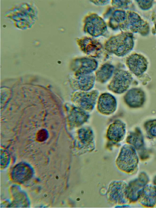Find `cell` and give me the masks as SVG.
I'll return each mask as SVG.
<instances>
[{
	"label": "cell",
	"mask_w": 156,
	"mask_h": 208,
	"mask_svg": "<svg viewBox=\"0 0 156 208\" xmlns=\"http://www.w3.org/2000/svg\"><path fill=\"white\" fill-rule=\"evenodd\" d=\"M133 37L131 33L122 32L110 38L105 44V48L108 52L118 56H124L133 48Z\"/></svg>",
	"instance_id": "1"
},
{
	"label": "cell",
	"mask_w": 156,
	"mask_h": 208,
	"mask_svg": "<svg viewBox=\"0 0 156 208\" xmlns=\"http://www.w3.org/2000/svg\"><path fill=\"white\" fill-rule=\"evenodd\" d=\"M139 159L135 148L130 145H125L122 147L117 159L119 167L127 173L136 171Z\"/></svg>",
	"instance_id": "2"
},
{
	"label": "cell",
	"mask_w": 156,
	"mask_h": 208,
	"mask_svg": "<svg viewBox=\"0 0 156 208\" xmlns=\"http://www.w3.org/2000/svg\"><path fill=\"white\" fill-rule=\"evenodd\" d=\"M119 27L124 30L139 33L143 36L147 35L149 31L148 23L132 11L126 12L125 18Z\"/></svg>",
	"instance_id": "3"
},
{
	"label": "cell",
	"mask_w": 156,
	"mask_h": 208,
	"mask_svg": "<svg viewBox=\"0 0 156 208\" xmlns=\"http://www.w3.org/2000/svg\"><path fill=\"white\" fill-rule=\"evenodd\" d=\"M96 90L88 91H76L71 96L74 106L88 112L93 110L98 98Z\"/></svg>",
	"instance_id": "4"
},
{
	"label": "cell",
	"mask_w": 156,
	"mask_h": 208,
	"mask_svg": "<svg viewBox=\"0 0 156 208\" xmlns=\"http://www.w3.org/2000/svg\"><path fill=\"white\" fill-rule=\"evenodd\" d=\"M132 79L131 74L128 71L118 70L114 73L108 88L115 93L121 94L128 89Z\"/></svg>",
	"instance_id": "5"
},
{
	"label": "cell",
	"mask_w": 156,
	"mask_h": 208,
	"mask_svg": "<svg viewBox=\"0 0 156 208\" xmlns=\"http://www.w3.org/2000/svg\"><path fill=\"white\" fill-rule=\"evenodd\" d=\"M84 31L94 37L103 34L106 31V24L100 16L92 14L86 17L85 20Z\"/></svg>",
	"instance_id": "6"
},
{
	"label": "cell",
	"mask_w": 156,
	"mask_h": 208,
	"mask_svg": "<svg viewBox=\"0 0 156 208\" xmlns=\"http://www.w3.org/2000/svg\"><path fill=\"white\" fill-rule=\"evenodd\" d=\"M93 73L76 74H74L71 80L72 87L76 91H88L94 87L96 80Z\"/></svg>",
	"instance_id": "7"
},
{
	"label": "cell",
	"mask_w": 156,
	"mask_h": 208,
	"mask_svg": "<svg viewBox=\"0 0 156 208\" xmlns=\"http://www.w3.org/2000/svg\"><path fill=\"white\" fill-rule=\"evenodd\" d=\"M148 181L147 175L145 173L142 172L137 178L129 183L127 185V192L130 202L137 200L140 191L147 184Z\"/></svg>",
	"instance_id": "8"
},
{
	"label": "cell",
	"mask_w": 156,
	"mask_h": 208,
	"mask_svg": "<svg viewBox=\"0 0 156 208\" xmlns=\"http://www.w3.org/2000/svg\"><path fill=\"white\" fill-rule=\"evenodd\" d=\"M117 106L116 99L111 94L104 93L98 97L97 108L101 114L105 115L112 114L115 111Z\"/></svg>",
	"instance_id": "9"
},
{
	"label": "cell",
	"mask_w": 156,
	"mask_h": 208,
	"mask_svg": "<svg viewBox=\"0 0 156 208\" xmlns=\"http://www.w3.org/2000/svg\"><path fill=\"white\" fill-rule=\"evenodd\" d=\"M126 64L129 70L136 76L143 74L147 70L148 62L143 55L133 54L129 56L126 60Z\"/></svg>",
	"instance_id": "10"
},
{
	"label": "cell",
	"mask_w": 156,
	"mask_h": 208,
	"mask_svg": "<svg viewBox=\"0 0 156 208\" xmlns=\"http://www.w3.org/2000/svg\"><path fill=\"white\" fill-rule=\"evenodd\" d=\"M137 201L141 206L146 207L156 206V186L146 185L140 191Z\"/></svg>",
	"instance_id": "11"
},
{
	"label": "cell",
	"mask_w": 156,
	"mask_h": 208,
	"mask_svg": "<svg viewBox=\"0 0 156 208\" xmlns=\"http://www.w3.org/2000/svg\"><path fill=\"white\" fill-rule=\"evenodd\" d=\"M98 66V62L94 59L82 58L75 60L73 68L74 74H83L93 73Z\"/></svg>",
	"instance_id": "12"
},
{
	"label": "cell",
	"mask_w": 156,
	"mask_h": 208,
	"mask_svg": "<svg viewBox=\"0 0 156 208\" xmlns=\"http://www.w3.org/2000/svg\"><path fill=\"white\" fill-rule=\"evenodd\" d=\"M146 99L145 94L143 90L138 88H133L129 90L124 97L125 102L132 108H139L144 104Z\"/></svg>",
	"instance_id": "13"
},
{
	"label": "cell",
	"mask_w": 156,
	"mask_h": 208,
	"mask_svg": "<svg viewBox=\"0 0 156 208\" xmlns=\"http://www.w3.org/2000/svg\"><path fill=\"white\" fill-rule=\"evenodd\" d=\"M77 41L81 50L92 57L98 56L102 48L101 44L99 42L90 38H84L79 39Z\"/></svg>",
	"instance_id": "14"
},
{
	"label": "cell",
	"mask_w": 156,
	"mask_h": 208,
	"mask_svg": "<svg viewBox=\"0 0 156 208\" xmlns=\"http://www.w3.org/2000/svg\"><path fill=\"white\" fill-rule=\"evenodd\" d=\"M126 132V125L122 121H115L111 124L107 130V136L112 141L119 142L124 138Z\"/></svg>",
	"instance_id": "15"
},
{
	"label": "cell",
	"mask_w": 156,
	"mask_h": 208,
	"mask_svg": "<svg viewBox=\"0 0 156 208\" xmlns=\"http://www.w3.org/2000/svg\"><path fill=\"white\" fill-rule=\"evenodd\" d=\"M70 115L72 124L76 127L86 122L89 117L87 112L75 106L73 107Z\"/></svg>",
	"instance_id": "16"
},
{
	"label": "cell",
	"mask_w": 156,
	"mask_h": 208,
	"mask_svg": "<svg viewBox=\"0 0 156 208\" xmlns=\"http://www.w3.org/2000/svg\"><path fill=\"white\" fill-rule=\"evenodd\" d=\"M114 71V67L112 65L105 64L102 65L97 71L96 80L101 83L107 82L112 77Z\"/></svg>",
	"instance_id": "17"
},
{
	"label": "cell",
	"mask_w": 156,
	"mask_h": 208,
	"mask_svg": "<svg viewBox=\"0 0 156 208\" xmlns=\"http://www.w3.org/2000/svg\"><path fill=\"white\" fill-rule=\"evenodd\" d=\"M127 142L135 149H141L144 144L143 136L139 130L130 133L127 138Z\"/></svg>",
	"instance_id": "18"
},
{
	"label": "cell",
	"mask_w": 156,
	"mask_h": 208,
	"mask_svg": "<svg viewBox=\"0 0 156 208\" xmlns=\"http://www.w3.org/2000/svg\"><path fill=\"white\" fill-rule=\"evenodd\" d=\"M145 127L148 134L156 137V119L147 122L145 124Z\"/></svg>",
	"instance_id": "19"
},
{
	"label": "cell",
	"mask_w": 156,
	"mask_h": 208,
	"mask_svg": "<svg viewBox=\"0 0 156 208\" xmlns=\"http://www.w3.org/2000/svg\"><path fill=\"white\" fill-rule=\"evenodd\" d=\"M140 7L143 10H146L152 6L153 0H136Z\"/></svg>",
	"instance_id": "20"
},
{
	"label": "cell",
	"mask_w": 156,
	"mask_h": 208,
	"mask_svg": "<svg viewBox=\"0 0 156 208\" xmlns=\"http://www.w3.org/2000/svg\"><path fill=\"white\" fill-rule=\"evenodd\" d=\"M129 1H113L112 5L117 8H121L128 4Z\"/></svg>",
	"instance_id": "21"
},
{
	"label": "cell",
	"mask_w": 156,
	"mask_h": 208,
	"mask_svg": "<svg viewBox=\"0 0 156 208\" xmlns=\"http://www.w3.org/2000/svg\"><path fill=\"white\" fill-rule=\"evenodd\" d=\"M152 19L154 24V30L156 32V14H153V16H152Z\"/></svg>",
	"instance_id": "22"
},
{
	"label": "cell",
	"mask_w": 156,
	"mask_h": 208,
	"mask_svg": "<svg viewBox=\"0 0 156 208\" xmlns=\"http://www.w3.org/2000/svg\"><path fill=\"white\" fill-rule=\"evenodd\" d=\"M96 2H94V1H93L94 2V3H95L96 4H98L99 5H101L102 4H105V3H106L108 1H103L102 2V1H101V2H97V1H95ZM97 4V5H98Z\"/></svg>",
	"instance_id": "23"
},
{
	"label": "cell",
	"mask_w": 156,
	"mask_h": 208,
	"mask_svg": "<svg viewBox=\"0 0 156 208\" xmlns=\"http://www.w3.org/2000/svg\"><path fill=\"white\" fill-rule=\"evenodd\" d=\"M153 184L156 186V176L154 178L153 180Z\"/></svg>",
	"instance_id": "24"
}]
</instances>
